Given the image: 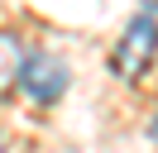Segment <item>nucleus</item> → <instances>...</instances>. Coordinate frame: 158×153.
<instances>
[{"label":"nucleus","instance_id":"1","mask_svg":"<svg viewBox=\"0 0 158 153\" xmlns=\"http://www.w3.org/2000/svg\"><path fill=\"white\" fill-rule=\"evenodd\" d=\"M153 57H158V24L144 10V14H134L125 24L120 43L110 48V72H115L120 81H139V76L153 67Z\"/></svg>","mask_w":158,"mask_h":153},{"label":"nucleus","instance_id":"6","mask_svg":"<svg viewBox=\"0 0 158 153\" xmlns=\"http://www.w3.org/2000/svg\"><path fill=\"white\" fill-rule=\"evenodd\" d=\"M5 148H10V139H5V134H0V153H5Z\"/></svg>","mask_w":158,"mask_h":153},{"label":"nucleus","instance_id":"4","mask_svg":"<svg viewBox=\"0 0 158 153\" xmlns=\"http://www.w3.org/2000/svg\"><path fill=\"white\" fill-rule=\"evenodd\" d=\"M148 134H153V143H158V115H153V124H148Z\"/></svg>","mask_w":158,"mask_h":153},{"label":"nucleus","instance_id":"3","mask_svg":"<svg viewBox=\"0 0 158 153\" xmlns=\"http://www.w3.org/2000/svg\"><path fill=\"white\" fill-rule=\"evenodd\" d=\"M24 38H15V34H5L0 29V96L10 91V86H19V67H24Z\"/></svg>","mask_w":158,"mask_h":153},{"label":"nucleus","instance_id":"5","mask_svg":"<svg viewBox=\"0 0 158 153\" xmlns=\"http://www.w3.org/2000/svg\"><path fill=\"white\" fill-rule=\"evenodd\" d=\"M144 5H148V14H158V0H144Z\"/></svg>","mask_w":158,"mask_h":153},{"label":"nucleus","instance_id":"2","mask_svg":"<svg viewBox=\"0 0 158 153\" xmlns=\"http://www.w3.org/2000/svg\"><path fill=\"white\" fill-rule=\"evenodd\" d=\"M67 86H72V72H67V62H62L58 53L34 48V53L24 57V67H19V91L29 96L34 105L62 101V96H67Z\"/></svg>","mask_w":158,"mask_h":153}]
</instances>
